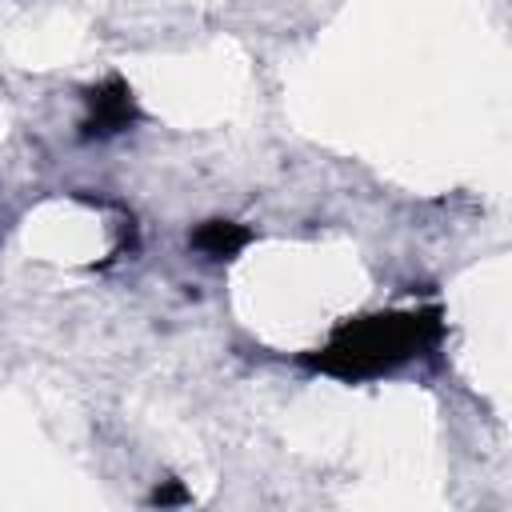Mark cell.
Here are the masks:
<instances>
[{"label": "cell", "mask_w": 512, "mask_h": 512, "mask_svg": "<svg viewBox=\"0 0 512 512\" xmlns=\"http://www.w3.org/2000/svg\"><path fill=\"white\" fill-rule=\"evenodd\" d=\"M436 312H404V316H376L364 320L348 332L336 336V344L324 352V368L340 372V376H364V372H380L392 368L400 360H408L420 344H428L436 336Z\"/></svg>", "instance_id": "obj_1"}, {"label": "cell", "mask_w": 512, "mask_h": 512, "mask_svg": "<svg viewBox=\"0 0 512 512\" xmlns=\"http://www.w3.org/2000/svg\"><path fill=\"white\" fill-rule=\"evenodd\" d=\"M96 108H100V116H96L92 124H100V132H116L120 124L132 120V100H128V88H124L120 80H112V84L96 96Z\"/></svg>", "instance_id": "obj_2"}, {"label": "cell", "mask_w": 512, "mask_h": 512, "mask_svg": "<svg viewBox=\"0 0 512 512\" xmlns=\"http://www.w3.org/2000/svg\"><path fill=\"white\" fill-rule=\"evenodd\" d=\"M196 244L208 248L212 256H220V252H232L236 244H244V232L232 228V224H208V228L196 236Z\"/></svg>", "instance_id": "obj_3"}]
</instances>
